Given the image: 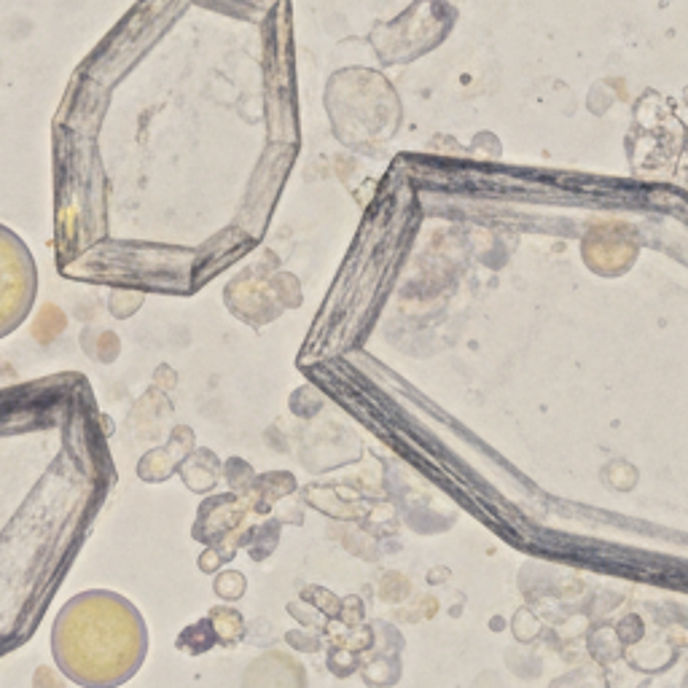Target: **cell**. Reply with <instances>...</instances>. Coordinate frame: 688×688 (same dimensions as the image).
<instances>
[{
    "label": "cell",
    "mask_w": 688,
    "mask_h": 688,
    "mask_svg": "<svg viewBox=\"0 0 688 688\" xmlns=\"http://www.w3.org/2000/svg\"><path fill=\"white\" fill-rule=\"evenodd\" d=\"M108 436L84 374L0 387V659L39 632L114 493Z\"/></svg>",
    "instance_id": "6da1fadb"
},
{
    "label": "cell",
    "mask_w": 688,
    "mask_h": 688,
    "mask_svg": "<svg viewBox=\"0 0 688 688\" xmlns=\"http://www.w3.org/2000/svg\"><path fill=\"white\" fill-rule=\"evenodd\" d=\"M54 665L82 688H119L140 673L149 656L143 613L114 589H86L54 616Z\"/></svg>",
    "instance_id": "7a4b0ae2"
},
{
    "label": "cell",
    "mask_w": 688,
    "mask_h": 688,
    "mask_svg": "<svg viewBox=\"0 0 688 688\" xmlns=\"http://www.w3.org/2000/svg\"><path fill=\"white\" fill-rule=\"evenodd\" d=\"M301 301L304 297H301L297 275L282 272V269L269 272L264 264L239 272L224 291V304L229 307L232 315L248 323L254 331L275 323L286 310H299Z\"/></svg>",
    "instance_id": "3957f363"
},
{
    "label": "cell",
    "mask_w": 688,
    "mask_h": 688,
    "mask_svg": "<svg viewBox=\"0 0 688 688\" xmlns=\"http://www.w3.org/2000/svg\"><path fill=\"white\" fill-rule=\"evenodd\" d=\"M39 297V267L24 239L0 224V340L22 329Z\"/></svg>",
    "instance_id": "277c9868"
},
{
    "label": "cell",
    "mask_w": 688,
    "mask_h": 688,
    "mask_svg": "<svg viewBox=\"0 0 688 688\" xmlns=\"http://www.w3.org/2000/svg\"><path fill=\"white\" fill-rule=\"evenodd\" d=\"M250 506L243 495L237 493H221L213 497H205L196 512L192 538L202 546H213V549H224L237 557L243 549L254 527L248 525Z\"/></svg>",
    "instance_id": "5b68a950"
},
{
    "label": "cell",
    "mask_w": 688,
    "mask_h": 688,
    "mask_svg": "<svg viewBox=\"0 0 688 688\" xmlns=\"http://www.w3.org/2000/svg\"><path fill=\"white\" fill-rule=\"evenodd\" d=\"M243 688H310V678L301 659L272 648L245 667Z\"/></svg>",
    "instance_id": "8992f818"
},
{
    "label": "cell",
    "mask_w": 688,
    "mask_h": 688,
    "mask_svg": "<svg viewBox=\"0 0 688 688\" xmlns=\"http://www.w3.org/2000/svg\"><path fill=\"white\" fill-rule=\"evenodd\" d=\"M196 450V433L192 426H175L170 430L168 444L153 447L138 463V479L146 484H162L181 471L183 460Z\"/></svg>",
    "instance_id": "52a82bcc"
},
{
    "label": "cell",
    "mask_w": 688,
    "mask_h": 688,
    "mask_svg": "<svg viewBox=\"0 0 688 688\" xmlns=\"http://www.w3.org/2000/svg\"><path fill=\"white\" fill-rule=\"evenodd\" d=\"M178 476H181V482L186 484L192 493L207 495V493H213V490L221 484V479H224V460H221L213 450L196 447V450L183 460Z\"/></svg>",
    "instance_id": "ba28073f"
},
{
    "label": "cell",
    "mask_w": 688,
    "mask_h": 688,
    "mask_svg": "<svg viewBox=\"0 0 688 688\" xmlns=\"http://www.w3.org/2000/svg\"><path fill=\"white\" fill-rule=\"evenodd\" d=\"M297 493V476L288 471H272L261 473L254 479V484L248 487V493L243 497L248 501L250 512L254 514H269L280 501H286L288 495Z\"/></svg>",
    "instance_id": "9c48e42d"
},
{
    "label": "cell",
    "mask_w": 688,
    "mask_h": 688,
    "mask_svg": "<svg viewBox=\"0 0 688 688\" xmlns=\"http://www.w3.org/2000/svg\"><path fill=\"white\" fill-rule=\"evenodd\" d=\"M207 619H211L218 645H226V648L243 643L245 635H248V624H245V616L237 608L215 605L211 608V613H207Z\"/></svg>",
    "instance_id": "30bf717a"
},
{
    "label": "cell",
    "mask_w": 688,
    "mask_h": 688,
    "mask_svg": "<svg viewBox=\"0 0 688 688\" xmlns=\"http://www.w3.org/2000/svg\"><path fill=\"white\" fill-rule=\"evenodd\" d=\"M280 533H282V522L272 516V519L261 522V525H254V530H250V536L248 540H245L243 549L248 551V557L254 559V562H264V559L272 557L275 549H278Z\"/></svg>",
    "instance_id": "8fae6325"
},
{
    "label": "cell",
    "mask_w": 688,
    "mask_h": 688,
    "mask_svg": "<svg viewBox=\"0 0 688 688\" xmlns=\"http://www.w3.org/2000/svg\"><path fill=\"white\" fill-rule=\"evenodd\" d=\"M215 645H218V637H215V630L207 616L200 619V622H194L192 626H186V630H183L175 641V648L189 656H202L205 651L215 648Z\"/></svg>",
    "instance_id": "7c38bea8"
},
{
    "label": "cell",
    "mask_w": 688,
    "mask_h": 688,
    "mask_svg": "<svg viewBox=\"0 0 688 688\" xmlns=\"http://www.w3.org/2000/svg\"><path fill=\"white\" fill-rule=\"evenodd\" d=\"M213 592L224 602H237L248 592V579L243 570H221L213 579Z\"/></svg>",
    "instance_id": "4fadbf2b"
},
{
    "label": "cell",
    "mask_w": 688,
    "mask_h": 688,
    "mask_svg": "<svg viewBox=\"0 0 688 688\" xmlns=\"http://www.w3.org/2000/svg\"><path fill=\"white\" fill-rule=\"evenodd\" d=\"M143 291H135V288H114L108 297L110 315L119 318V321H127V318H132L143 307Z\"/></svg>",
    "instance_id": "5bb4252c"
},
{
    "label": "cell",
    "mask_w": 688,
    "mask_h": 688,
    "mask_svg": "<svg viewBox=\"0 0 688 688\" xmlns=\"http://www.w3.org/2000/svg\"><path fill=\"white\" fill-rule=\"evenodd\" d=\"M325 665H329V669L336 675V678H350L353 673H358L364 662H361L358 651H350V648H344V645L331 643V651H329V659H325Z\"/></svg>",
    "instance_id": "9a60e30c"
},
{
    "label": "cell",
    "mask_w": 688,
    "mask_h": 688,
    "mask_svg": "<svg viewBox=\"0 0 688 688\" xmlns=\"http://www.w3.org/2000/svg\"><path fill=\"white\" fill-rule=\"evenodd\" d=\"M224 479H226V484H229L232 493L245 495V493H248L250 484H254L256 471L250 469V465L245 463L243 458H229L224 463Z\"/></svg>",
    "instance_id": "2e32d148"
},
{
    "label": "cell",
    "mask_w": 688,
    "mask_h": 688,
    "mask_svg": "<svg viewBox=\"0 0 688 688\" xmlns=\"http://www.w3.org/2000/svg\"><path fill=\"white\" fill-rule=\"evenodd\" d=\"M301 598H304L307 602H312V605L323 613L325 622H336V619H340L342 598H336V594L329 592L325 587H304Z\"/></svg>",
    "instance_id": "e0dca14e"
},
{
    "label": "cell",
    "mask_w": 688,
    "mask_h": 688,
    "mask_svg": "<svg viewBox=\"0 0 688 688\" xmlns=\"http://www.w3.org/2000/svg\"><path fill=\"white\" fill-rule=\"evenodd\" d=\"M86 353H89L92 361H100V364H114V361L119 358V353H121L119 336L110 334V331H100V334H97V344L95 347H86Z\"/></svg>",
    "instance_id": "ac0fdd59"
},
{
    "label": "cell",
    "mask_w": 688,
    "mask_h": 688,
    "mask_svg": "<svg viewBox=\"0 0 688 688\" xmlns=\"http://www.w3.org/2000/svg\"><path fill=\"white\" fill-rule=\"evenodd\" d=\"M288 613H291V616L297 619L301 626H310V630H318V626L325 624L323 613L318 611L312 602H307L304 598H299L297 602H288Z\"/></svg>",
    "instance_id": "d6986e66"
},
{
    "label": "cell",
    "mask_w": 688,
    "mask_h": 688,
    "mask_svg": "<svg viewBox=\"0 0 688 688\" xmlns=\"http://www.w3.org/2000/svg\"><path fill=\"white\" fill-rule=\"evenodd\" d=\"M232 559H235V555H229V551L205 546V551H202L200 559H196V565H200V570L205 576H215V573H221V570L226 568V562H232Z\"/></svg>",
    "instance_id": "ffe728a7"
},
{
    "label": "cell",
    "mask_w": 688,
    "mask_h": 688,
    "mask_svg": "<svg viewBox=\"0 0 688 688\" xmlns=\"http://www.w3.org/2000/svg\"><path fill=\"white\" fill-rule=\"evenodd\" d=\"M286 643L291 645L293 651H299V654H318V651L323 648L321 635H315V632H307V630H291L286 635Z\"/></svg>",
    "instance_id": "44dd1931"
},
{
    "label": "cell",
    "mask_w": 688,
    "mask_h": 688,
    "mask_svg": "<svg viewBox=\"0 0 688 688\" xmlns=\"http://www.w3.org/2000/svg\"><path fill=\"white\" fill-rule=\"evenodd\" d=\"M336 622L344 626H361V622H364V602H361V598H355V594L342 598V611Z\"/></svg>",
    "instance_id": "7402d4cb"
},
{
    "label": "cell",
    "mask_w": 688,
    "mask_h": 688,
    "mask_svg": "<svg viewBox=\"0 0 688 688\" xmlns=\"http://www.w3.org/2000/svg\"><path fill=\"white\" fill-rule=\"evenodd\" d=\"M33 688H67V678L60 673V667L54 669L49 665H41L33 675Z\"/></svg>",
    "instance_id": "603a6c76"
}]
</instances>
